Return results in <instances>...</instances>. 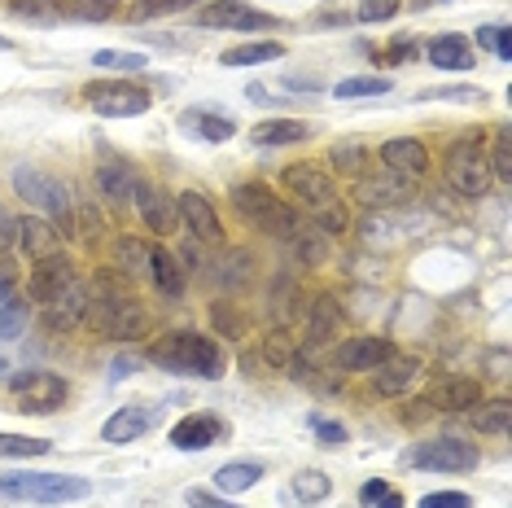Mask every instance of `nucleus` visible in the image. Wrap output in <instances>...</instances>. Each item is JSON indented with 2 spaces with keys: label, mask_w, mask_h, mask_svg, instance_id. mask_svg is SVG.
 Returning <instances> with one entry per match:
<instances>
[{
  "label": "nucleus",
  "mask_w": 512,
  "mask_h": 508,
  "mask_svg": "<svg viewBox=\"0 0 512 508\" xmlns=\"http://www.w3.org/2000/svg\"><path fill=\"white\" fill-rule=\"evenodd\" d=\"M9 390L18 395V408L31 412V417H49L66 403L71 395V386H66V377L49 373V368H27V373H14L9 377Z\"/></svg>",
  "instance_id": "nucleus-9"
},
{
  "label": "nucleus",
  "mask_w": 512,
  "mask_h": 508,
  "mask_svg": "<svg viewBox=\"0 0 512 508\" xmlns=\"http://www.w3.org/2000/svg\"><path fill=\"white\" fill-rule=\"evenodd\" d=\"M14 189H18V198L27 206H36V211L49 215L62 233H71L75 202H71V193H66V184L57 176H49V171H40V167H18L14 171Z\"/></svg>",
  "instance_id": "nucleus-7"
},
{
  "label": "nucleus",
  "mask_w": 512,
  "mask_h": 508,
  "mask_svg": "<svg viewBox=\"0 0 512 508\" xmlns=\"http://www.w3.org/2000/svg\"><path fill=\"white\" fill-rule=\"evenodd\" d=\"M202 27H215V31H272L276 18L263 14V9L241 5V0H215V5L202 9Z\"/></svg>",
  "instance_id": "nucleus-14"
},
{
  "label": "nucleus",
  "mask_w": 512,
  "mask_h": 508,
  "mask_svg": "<svg viewBox=\"0 0 512 508\" xmlns=\"http://www.w3.org/2000/svg\"><path fill=\"white\" fill-rule=\"evenodd\" d=\"M486 167L495 171L499 184H512V136H508V127H499V132H495V145H491Z\"/></svg>",
  "instance_id": "nucleus-38"
},
{
  "label": "nucleus",
  "mask_w": 512,
  "mask_h": 508,
  "mask_svg": "<svg viewBox=\"0 0 512 508\" xmlns=\"http://www.w3.org/2000/svg\"><path fill=\"white\" fill-rule=\"evenodd\" d=\"M180 9H193V0H136L132 14L136 18H167V14H180Z\"/></svg>",
  "instance_id": "nucleus-48"
},
{
  "label": "nucleus",
  "mask_w": 512,
  "mask_h": 508,
  "mask_svg": "<svg viewBox=\"0 0 512 508\" xmlns=\"http://www.w3.org/2000/svg\"><path fill=\"white\" fill-rule=\"evenodd\" d=\"M211 320H215V329L224 333V338H241V333H246V316H241L232 303H224V298L211 303Z\"/></svg>",
  "instance_id": "nucleus-44"
},
{
  "label": "nucleus",
  "mask_w": 512,
  "mask_h": 508,
  "mask_svg": "<svg viewBox=\"0 0 512 508\" xmlns=\"http://www.w3.org/2000/svg\"><path fill=\"white\" fill-rule=\"evenodd\" d=\"M473 430H482V434H508L512 430V403L504 395L473 403Z\"/></svg>",
  "instance_id": "nucleus-30"
},
{
  "label": "nucleus",
  "mask_w": 512,
  "mask_h": 508,
  "mask_svg": "<svg viewBox=\"0 0 512 508\" xmlns=\"http://www.w3.org/2000/svg\"><path fill=\"white\" fill-rule=\"evenodd\" d=\"M407 469H425V473H473L477 469V447L469 438L442 434V438H425L407 452Z\"/></svg>",
  "instance_id": "nucleus-8"
},
{
  "label": "nucleus",
  "mask_w": 512,
  "mask_h": 508,
  "mask_svg": "<svg viewBox=\"0 0 512 508\" xmlns=\"http://www.w3.org/2000/svg\"><path fill=\"white\" fill-rule=\"evenodd\" d=\"M132 184H136L132 167H127L119 154H101L97 158V189L106 193L110 202H127V198H132Z\"/></svg>",
  "instance_id": "nucleus-25"
},
{
  "label": "nucleus",
  "mask_w": 512,
  "mask_h": 508,
  "mask_svg": "<svg viewBox=\"0 0 512 508\" xmlns=\"http://www.w3.org/2000/svg\"><path fill=\"white\" fill-rule=\"evenodd\" d=\"M176 211H180V224L189 228L197 241H206V246H219V241H224V224H219L215 202L206 198V193H197V189L180 193V198H176Z\"/></svg>",
  "instance_id": "nucleus-15"
},
{
  "label": "nucleus",
  "mask_w": 512,
  "mask_h": 508,
  "mask_svg": "<svg viewBox=\"0 0 512 508\" xmlns=\"http://www.w3.org/2000/svg\"><path fill=\"white\" fill-rule=\"evenodd\" d=\"M0 495L9 500H27V504H71L88 495V478L75 473H0Z\"/></svg>",
  "instance_id": "nucleus-6"
},
{
  "label": "nucleus",
  "mask_w": 512,
  "mask_h": 508,
  "mask_svg": "<svg viewBox=\"0 0 512 508\" xmlns=\"http://www.w3.org/2000/svg\"><path fill=\"white\" fill-rule=\"evenodd\" d=\"M53 443L49 438H27V434H0V460L9 456H49Z\"/></svg>",
  "instance_id": "nucleus-36"
},
{
  "label": "nucleus",
  "mask_w": 512,
  "mask_h": 508,
  "mask_svg": "<svg viewBox=\"0 0 512 508\" xmlns=\"http://www.w3.org/2000/svg\"><path fill=\"white\" fill-rule=\"evenodd\" d=\"M355 198L364 206H399L412 198V180H399V176H359L355 184Z\"/></svg>",
  "instance_id": "nucleus-23"
},
{
  "label": "nucleus",
  "mask_w": 512,
  "mask_h": 508,
  "mask_svg": "<svg viewBox=\"0 0 512 508\" xmlns=\"http://www.w3.org/2000/svg\"><path fill=\"white\" fill-rule=\"evenodd\" d=\"M180 127L189 136H202V141H228V136H237V123L228 119V114H211V110H189L180 119Z\"/></svg>",
  "instance_id": "nucleus-29"
},
{
  "label": "nucleus",
  "mask_w": 512,
  "mask_h": 508,
  "mask_svg": "<svg viewBox=\"0 0 512 508\" xmlns=\"http://www.w3.org/2000/svg\"><path fill=\"white\" fill-rule=\"evenodd\" d=\"M447 184L460 193V198H482L486 189H491V167H486V136L469 127V132H460L456 141L447 149Z\"/></svg>",
  "instance_id": "nucleus-5"
},
{
  "label": "nucleus",
  "mask_w": 512,
  "mask_h": 508,
  "mask_svg": "<svg viewBox=\"0 0 512 508\" xmlns=\"http://www.w3.org/2000/svg\"><path fill=\"white\" fill-rule=\"evenodd\" d=\"M132 198H136V211H141L145 228L158 237H171L180 228V211H176V198H171L162 184L154 180H136L132 184Z\"/></svg>",
  "instance_id": "nucleus-11"
},
{
  "label": "nucleus",
  "mask_w": 512,
  "mask_h": 508,
  "mask_svg": "<svg viewBox=\"0 0 512 508\" xmlns=\"http://www.w3.org/2000/svg\"><path fill=\"white\" fill-rule=\"evenodd\" d=\"M22 325H27V303H18V298H9L5 307H0V338H18Z\"/></svg>",
  "instance_id": "nucleus-47"
},
{
  "label": "nucleus",
  "mask_w": 512,
  "mask_h": 508,
  "mask_svg": "<svg viewBox=\"0 0 512 508\" xmlns=\"http://www.w3.org/2000/svg\"><path fill=\"white\" fill-rule=\"evenodd\" d=\"M5 49H14V44H9V40H5V36H0V53H5Z\"/></svg>",
  "instance_id": "nucleus-57"
},
{
  "label": "nucleus",
  "mask_w": 512,
  "mask_h": 508,
  "mask_svg": "<svg viewBox=\"0 0 512 508\" xmlns=\"http://www.w3.org/2000/svg\"><path fill=\"white\" fill-rule=\"evenodd\" d=\"M381 92H390V79H377V75L342 79V84H333V97L337 101H346V97H381Z\"/></svg>",
  "instance_id": "nucleus-39"
},
{
  "label": "nucleus",
  "mask_w": 512,
  "mask_h": 508,
  "mask_svg": "<svg viewBox=\"0 0 512 508\" xmlns=\"http://www.w3.org/2000/svg\"><path fill=\"white\" fill-rule=\"evenodd\" d=\"M307 132H311V127L298 123V119H267V123H259V127L250 132V141L259 145V149H276V145H298V141H307Z\"/></svg>",
  "instance_id": "nucleus-27"
},
{
  "label": "nucleus",
  "mask_w": 512,
  "mask_h": 508,
  "mask_svg": "<svg viewBox=\"0 0 512 508\" xmlns=\"http://www.w3.org/2000/svg\"><path fill=\"white\" fill-rule=\"evenodd\" d=\"M224 434H228L224 417H215V412H189V417H180L171 425V447H180V452H206Z\"/></svg>",
  "instance_id": "nucleus-16"
},
{
  "label": "nucleus",
  "mask_w": 512,
  "mask_h": 508,
  "mask_svg": "<svg viewBox=\"0 0 512 508\" xmlns=\"http://www.w3.org/2000/svg\"><path fill=\"white\" fill-rule=\"evenodd\" d=\"M9 298H14V272H9V268H0V307H5Z\"/></svg>",
  "instance_id": "nucleus-56"
},
{
  "label": "nucleus",
  "mask_w": 512,
  "mask_h": 508,
  "mask_svg": "<svg viewBox=\"0 0 512 508\" xmlns=\"http://www.w3.org/2000/svg\"><path fill=\"white\" fill-rule=\"evenodd\" d=\"M259 478H263L259 460H237V465H224V469L215 473V487L219 491H250Z\"/></svg>",
  "instance_id": "nucleus-31"
},
{
  "label": "nucleus",
  "mask_w": 512,
  "mask_h": 508,
  "mask_svg": "<svg viewBox=\"0 0 512 508\" xmlns=\"http://www.w3.org/2000/svg\"><path fill=\"white\" fill-rule=\"evenodd\" d=\"M92 66H101V71H141V66H145V53L101 49V53H92Z\"/></svg>",
  "instance_id": "nucleus-43"
},
{
  "label": "nucleus",
  "mask_w": 512,
  "mask_h": 508,
  "mask_svg": "<svg viewBox=\"0 0 512 508\" xmlns=\"http://www.w3.org/2000/svg\"><path fill=\"white\" fill-rule=\"evenodd\" d=\"M88 298H92V285H84L75 276V281L49 303V329H57V333L79 329V325H84V316H88Z\"/></svg>",
  "instance_id": "nucleus-19"
},
{
  "label": "nucleus",
  "mask_w": 512,
  "mask_h": 508,
  "mask_svg": "<svg viewBox=\"0 0 512 508\" xmlns=\"http://www.w3.org/2000/svg\"><path fill=\"white\" fill-rule=\"evenodd\" d=\"M114 259H119V268L132 272V276L149 272V246L141 237H119V241H114Z\"/></svg>",
  "instance_id": "nucleus-35"
},
{
  "label": "nucleus",
  "mask_w": 512,
  "mask_h": 508,
  "mask_svg": "<svg viewBox=\"0 0 512 508\" xmlns=\"http://www.w3.org/2000/svg\"><path fill=\"white\" fill-rule=\"evenodd\" d=\"M381 163L399 180H421L429 171V149H425V141H416V136H394V141L381 145Z\"/></svg>",
  "instance_id": "nucleus-17"
},
{
  "label": "nucleus",
  "mask_w": 512,
  "mask_h": 508,
  "mask_svg": "<svg viewBox=\"0 0 512 508\" xmlns=\"http://www.w3.org/2000/svg\"><path fill=\"white\" fill-rule=\"evenodd\" d=\"M289 246L298 250V259L302 263H320L324 259V237H320V228L316 224H302L294 237H289Z\"/></svg>",
  "instance_id": "nucleus-40"
},
{
  "label": "nucleus",
  "mask_w": 512,
  "mask_h": 508,
  "mask_svg": "<svg viewBox=\"0 0 512 508\" xmlns=\"http://www.w3.org/2000/svg\"><path fill=\"white\" fill-rule=\"evenodd\" d=\"M311 425H316V438H320V443H346V425H342V421L311 417Z\"/></svg>",
  "instance_id": "nucleus-52"
},
{
  "label": "nucleus",
  "mask_w": 512,
  "mask_h": 508,
  "mask_svg": "<svg viewBox=\"0 0 512 508\" xmlns=\"http://www.w3.org/2000/svg\"><path fill=\"white\" fill-rule=\"evenodd\" d=\"M18 246H22V254H31V259L57 254L62 250V228H57L53 219L27 215V219H18Z\"/></svg>",
  "instance_id": "nucleus-20"
},
{
  "label": "nucleus",
  "mask_w": 512,
  "mask_h": 508,
  "mask_svg": "<svg viewBox=\"0 0 512 508\" xmlns=\"http://www.w3.org/2000/svg\"><path fill=\"white\" fill-rule=\"evenodd\" d=\"M9 14L22 22H36V27H53L62 18V0H9Z\"/></svg>",
  "instance_id": "nucleus-33"
},
{
  "label": "nucleus",
  "mask_w": 512,
  "mask_h": 508,
  "mask_svg": "<svg viewBox=\"0 0 512 508\" xmlns=\"http://www.w3.org/2000/svg\"><path fill=\"white\" fill-rule=\"evenodd\" d=\"M403 9V0H359V9H355V18L359 22H386L394 18Z\"/></svg>",
  "instance_id": "nucleus-49"
},
{
  "label": "nucleus",
  "mask_w": 512,
  "mask_h": 508,
  "mask_svg": "<svg viewBox=\"0 0 512 508\" xmlns=\"http://www.w3.org/2000/svg\"><path fill=\"white\" fill-rule=\"evenodd\" d=\"M149 421H154V417H149L145 408H119L106 425H101V438H106V443H114V447H119V443H132V438H141V434L149 430Z\"/></svg>",
  "instance_id": "nucleus-28"
},
{
  "label": "nucleus",
  "mask_w": 512,
  "mask_h": 508,
  "mask_svg": "<svg viewBox=\"0 0 512 508\" xmlns=\"http://www.w3.org/2000/svg\"><path fill=\"white\" fill-rule=\"evenodd\" d=\"M281 184L294 198L316 215V228L320 233H346L351 228V211H346L342 193H337V180L329 176L324 167L316 163H289L281 171Z\"/></svg>",
  "instance_id": "nucleus-2"
},
{
  "label": "nucleus",
  "mask_w": 512,
  "mask_h": 508,
  "mask_svg": "<svg viewBox=\"0 0 512 508\" xmlns=\"http://www.w3.org/2000/svg\"><path fill=\"white\" fill-rule=\"evenodd\" d=\"M294 355H298V342L289 338L285 329H276V333H267V338H263V364L267 368H285Z\"/></svg>",
  "instance_id": "nucleus-37"
},
{
  "label": "nucleus",
  "mask_w": 512,
  "mask_h": 508,
  "mask_svg": "<svg viewBox=\"0 0 512 508\" xmlns=\"http://www.w3.org/2000/svg\"><path fill=\"white\" fill-rule=\"evenodd\" d=\"M359 500H364V508H403V495H399V487H390V482H381V478L364 482V491H359Z\"/></svg>",
  "instance_id": "nucleus-41"
},
{
  "label": "nucleus",
  "mask_w": 512,
  "mask_h": 508,
  "mask_svg": "<svg viewBox=\"0 0 512 508\" xmlns=\"http://www.w3.org/2000/svg\"><path fill=\"white\" fill-rule=\"evenodd\" d=\"M289 491H294V500H298V504H320V500H329L333 482L324 478L320 469H302V473H294V482H289Z\"/></svg>",
  "instance_id": "nucleus-32"
},
{
  "label": "nucleus",
  "mask_w": 512,
  "mask_h": 508,
  "mask_svg": "<svg viewBox=\"0 0 512 508\" xmlns=\"http://www.w3.org/2000/svg\"><path fill=\"white\" fill-rule=\"evenodd\" d=\"M473 403H482V381H473V377H447L429 390V408H438V412H464Z\"/></svg>",
  "instance_id": "nucleus-22"
},
{
  "label": "nucleus",
  "mask_w": 512,
  "mask_h": 508,
  "mask_svg": "<svg viewBox=\"0 0 512 508\" xmlns=\"http://www.w3.org/2000/svg\"><path fill=\"white\" fill-rule=\"evenodd\" d=\"M394 355V342L390 338H372V333H364V338H346L342 346L333 351V368L337 373H372L377 364H386Z\"/></svg>",
  "instance_id": "nucleus-13"
},
{
  "label": "nucleus",
  "mask_w": 512,
  "mask_h": 508,
  "mask_svg": "<svg viewBox=\"0 0 512 508\" xmlns=\"http://www.w3.org/2000/svg\"><path fill=\"white\" fill-rule=\"evenodd\" d=\"M477 44H482V49H491L499 62H508V57H512V36H508V27H477Z\"/></svg>",
  "instance_id": "nucleus-46"
},
{
  "label": "nucleus",
  "mask_w": 512,
  "mask_h": 508,
  "mask_svg": "<svg viewBox=\"0 0 512 508\" xmlns=\"http://www.w3.org/2000/svg\"><path fill=\"white\" fill-rule=\"evenodd\" d=\"M386 57H390V62H407V57H416V44L403 36V40H394V49H390Z\"/></svg>",
  "instance_id": "nucleus-55"
},
{
  "label": "nucleus",
  "mask_w": 512,
  "mask_h": 508,
  "mask_svg": "<svg viewBox=\"0 0 512 508\" xmlns=\"http://www.w3.org/2000/svg\"><path fill=\"white\" fill-rule=\"evenodd\" d=\"M228 198H232V206H237L241 215L250 219V224H259L263 233H272V237H281V241H289L302 224H307V219H302L285 198H276L272 184H254V180L232 184Z\"/></svg>",
  "instance_id": "nucleus-4"
},
{
  "label": "nucleus",
  "mask_w": 512,
  "mask_h": 508,
  "mask_svg": "<svg viewBox=\"0 0 512 508\" xmlns=\"http://www.w3.org/2000/svg\"><path fill=\"white\" fill-rule=\"evenodd\" d=\"M421 368H425V360L394 351L386 364L372 368V373H377V377H372V395H377V399H399V395H407V390H412V381L421 377Z\"/></svg>",
  "instance_id": "nucleus-18"
},
{
  "label": "nucleus",
  "mask_w": 512,
  "mask_h": 508,
  "mask_svg": "<svg viewBox=\"0 0 512 508\" xmlns=\"http://www.w3.org/2000/svg\"><path fill=\"white\" fill-rule=\"evenodd\" d=\"M425 97H447V101H477L482 92H473V88H434V92H425Z\"/></svg>",
  "instance_id": "nucleus-54"
},
{
  "label": "nucleus",
  "mask_w": 512,
  "mask_h": 508,
  "mask_svg": "<svg viewBox=\"0 0 512 508\" xmlns=\"http://www.w3.org/2000/svg\"><path fill=\"white\" fill-rule=\"evenodd\" d=\"M429 62L438 66V71H473L477 66V53L473 44L460 36V31H447V36H434L429 40Z\"/></svg>",
  "instance_id": "nucleus-21"
},
{
  "label": "nucleus",
  "mask_w": 512,
  "mask_h": 508,
  "mask_svg": "<svg viewBox=\"0 0 512 508\" xmlns=\"http://www.w3.org/2000/svg\"><path fill=\"white\" fill-rule=\"evenodd\" d=\"M0 373H9V364H5V360H0Z\"/></svg>",
  "instance_id": "nucleus-58"
},
{
  "label": "nucleus",
  "mask_w": 512,
  "mask_h": 508,
  "mask_svg": "<svg viewBox=\"0 0 512 508\" xmlns=\"http://www.w3.org/2000/svg\"><path fill=\"white\" fill-rule=\"evenodd\" d=\"M421 508H473V500L464 491H434L421 495Z\"/></svg>",
  "instance_id": "nucleus-50"
},
{
  "label": "nucleus",
  "mask_w": 512,
  "mask_h": 508,
  "mask_svg": "<svg viewBox=\"0 0 512 508\" xmlns=\"http://www.w3.org/2000/svg\"><path fill=\"white\" fill-rule=\"evenodd\" d=\"M281 53H285L281 44L263 40V44H237V49H228L219 62H224V66H263V62H276Z\"/></svg>",
  "instance_id": "nucleus-34"
},
{
  "label": "nucleus",
  "mask_w": 512,
  "mask_h": 508,
  "mask_svg": "<svg viewBox=\"0 0 512 508\" xmlns=\"http://www.w3.org/2000/svg\"><path fill=\"white\" fill-rule=\"evenodd\" d=\"M66 9H71L75 18H84V22H110L114 14H119V0H66Z\"/></svg>",
  "instance_id": "nucleus-42"
},
{
  "label": "nucleus",
  "mask_w": 512,
  "mask_h": 508,
  "mask_svg": "<svg viewBox=\"0 0 512 508\" xmlns=\"http://www.w3.org/2000/svg\"><path fill=\"white\" fill-rule=\"evenodd\" d=\"M71 281H75V263L66 259L62 250H57V254H44V259L31 263V272H27V294L36 298V303L49 307L53 298L62 294Z\"/></svg>",
  "instance_id": "nucleus-12"
},
{
  "label": "nucleus",
  "mask_w": 512,
  "mask_h": 508,
  "mask_svg": "<svg viewBox=\"0 0 512 508\" xmlns=\"http://www.w3.org/2000/svg\"><path fill=\"white\" fill-rule=\"evenodd\" d=\"M149 360L167 373H180V377H206V381H219L228 373V360L224 351L197 329H171L149 346Z\"/></svg>",
  "instance_id": "nucleus-3"
},
{
  "label": "nucleus",
  "mask_w": 512,
  "mask_h": 508,
  "mask_svg": "<svg viewBox=\"0 0 512 508\" xmlns=\"http://www.w3.org/2000/svg\"><path fill=\"white\" fill-rule=\"evenodd\" d=\"M14 237H18V219H14L9 206H0V250L14 246Z\"/></svg>",
  "instance_id": "nucleus-53"
},
{
  "label": "nucleus",
  "mask_w": 512,
  "mask_h": 508,
  "mask_svg": "<svg viewBox=\"0 0 512 508\" xmlns=\"http://www.w3.org/2000/svg\"><path fill=\"white\" fill-rule=\"evenodd\" d=\"M84 101L97 114H106V119H136V114H145L149 106H154L149 88L127 84V79H101V84H88Z\"/></svg>",
  "instance_id": "nucleus-10"
},
{
  "label": "nucleus",
  "mask_w": 512,
  "mask_h": 508,
  "mask_svg": "<svg viewBox=\"0 0 512 508\" xmlns=\"http://www.w3.org/2000/svg\"><path fill=\"white\" fill-rule=\"evenodd\" d=\"M84 325L92 333H101V338H110V342H132V338H141V333L149 329V311L136 303L132 290H123L119 276L101 272L97 281H92Z\"/></svg>",
  "instance_id": "nucleus-1"
},
{
  "label": "nucleus",
  "mask_w": 512,
  "mask_h": 508,
  "mask_svg": "<svg viewBox=\"0 0 512 508\" xmlns=\"http://www.w3.org/2000/svg\"><path fill=\"white\" fill-rule=\"evenodd\" d=\"M337 329H342V303L333 294H316L307 311V346H324Z\"/></svg>",
  "instance_id": "nucleus-24"
},
{
  "label": "nucleus",
  "mask_w": 512,
  "mask_h": 508,
  "mask_svg": "<svg viewBox=\"0 0 512 508\" xmlns=\"http://www.w3.org/2000/svg\"><path fill=\"white\" fill-rule=\"evenodd\" d=\"M184 504H189V508H241V504L219 500V495L206 491V487H189V491H184Z\"/></svg>",
  "instance_id": "nucleus-51"
},
{
  "label": "nucleus",
  "mask_w": 512,
  "mask_h": 508,
  "mask_svg": "<svg viewBox=\"0 0 512 508\" xmlns=\"http://www.w3.org/2000/svg\"><path fill=\"white\" fill-rule=\"evenodd\" d=\"M333 167L342 171V176H359V171H364V145L359 141L333 145Z\"/></svg>",
  "instance_id": "nucleus-45"
},
{
  "label": "nucleus",
  "mask_w": 512,
  "mask_h": 508,
  "mask_svg": "<svg viewBox=\"0 0 512 508\" xmlns=\"http://www.w3.org/2000/svg\"><path fill=\"white\" fill-rule=\"evenodd\" d=\"M149 276H154L162 298H184V272L180 259L167 246H149Z\"/></svg>",
  "instance_id": "nucleus-26"
}]
</instances>
